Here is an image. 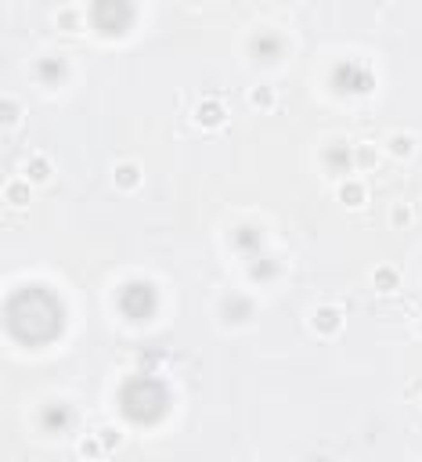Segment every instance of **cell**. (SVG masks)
I'll return each instance as SVG.
<instances>
[{
	"label": "cell",
	"mask_w": 422,
	"mask_h": 462,
	"mask_svg": "<svg viewBox=\"0 0 422 462\" xmlns=\"http://www.w3.org/2000/svg\"><path fill=\"white\" fill-rule=\"evenodd\" d=\"M332 321L339 325V311H328V307L318 311V325H321V329H332Z\"/></svg>",
	"instance_id": "obj_2"
},
{
	"label": "cell",
	"mask_w": 422,
	"mask_h": 462,
	"mask_svg": "<svg viewBox=\"0 0 422 462\" xmlns=\"http://www.w3.org/2000/svg\"><path fill=\"white\" fill-rule=\"evenodd\" d=\"M47 173H51V163H43V159H33V163H29V177H33V181H43Z\"/></svg>",
	"instance_id": "obj_1"
},
{
	"label": "cell",
	"mask_w": 422,
	"mask_h": 462,
	"mask_svg": "<svg viewBox=\"0 0 422 462\" xmlns=\"http://www.w3.org/2000/svg\"><path fill=\"white\" fill-rule=\"evenodd\" d=\"M220 116H224V108H217V105H206V108H202V119H206V123H217Z\"/></svg>",
	"instance_id": "obj_4"
},
{
	"label": "cell",
	"mask_w": 422,
	"mask_h": 462,
	"mask_svg": "<svg viewBox=\"0 0 422 462\" xmlns=\"http://www.w3.org/2000/svg\"><path fill=\"white\" fill-rule=\"evenodd\" d=\"M7 195H11L15 202H25V188H22V184H11V188H7Z\"/></svg>",
	"instance_id": "obj_5"
},
{
	"label": "cell",
	"mask_w": 422,
	"mask_h": 462,
	"mask_svg": "<svg viewBox=\"0 0 422 462\" xmlns=\"http://www.w3.org/2000/svg\"><path fill=\"white\" fill-rule=\"evenodd\" d=\"M119 184H130V181H137V166H119Z\"/></svg>",
	"instance_id": "obj_3"
}]
</instances>
